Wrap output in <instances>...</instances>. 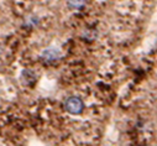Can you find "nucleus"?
I'll list each match as a JSON object with an SVG mask.
<instances>
[{
  "label": "nucleus",
  "instance_id": "1",
  "mask_svg": "<svg viewBox=\"0 0 157 146\" xmlns=\"http://www.w3.org/2000/svg\"><path fill=\"white\" fill-rule=\"evenodd\" d=\"M64 109L72 115H79L84 109V103L79 97L71 95L64 100Z\"/></svg>",
  "mask_w": 157,
  "mask_h": 146
},
{
  "label": "nucleus",
  "instance_id": "2",
  "mask_svg": "<svg viewBox=\"0 0 157 146\" xmlns=\"http://www.w3.org/2000/svg\"><path fill=\"white\" fill-rule=\"evenodd\" d=\"M41 58L45 61V62H56L57 60L61 58V52L58 48H55V47H48L46 50L42 51L41 53Z\"/></svg>",
  "mask_w": 157,
  "mask_h": 146
},
{
  "label": "nucleus",
  "instance_id": "3",
  "mask_svg": "<svg viewBox=\"0 0 157 146\" xmlns=\"http://www.w3.org/2000/svg\"><path fill=\"white\" fill-rule=\"evenodd\" d=\"M67 4H68L69 9L79 10V9L84 8V5L87 4V0H67Z\"/></svg>",
  "mask_w": 157,
  "mask_h": 146
},
{
  "label": "nucleus",
  "instance_id": "4",
  "mask_svg": "<svg viewBox=\"0 0 157 146\" xmlns=\"http://www.w3.org/2000/svg\"><path fill=\"white\" fill-rule=\"evenodd\" d=\"M83 39H86L87 41H93V40H95L97 39V36H98V32H97V30H86L84 32H83Z\"/></svg>",
  "mask_w": 157,
  "mask_h": 146
},
{
  "label": "nucleus",
  "instance_id": "5",
  "mask_svg": "<svg viewBox=\"0 0 157 146\" xmlns=\"http://www.w3.org/2000/svg\"><path fill=\"white\" fill-rule=\"evenodd\" d=\"M38 24V19L36 16H29L25 21V26L26 27H35Z\"/></svg>",
  "mask_w": 157,
  "mask_h": 146
},
{
  "label": "nucleus",
  "instance_id": "6",
  "mask_svg": "<svg viewBox=\"0 0 157 146\" xmlns=\"http://www.w3.org/2000/svg\"><path fill=\"white\" fill-rule=\"evenodd\" d=\"M78 146H87V145H78Z\"/></svg>",
  "mask_w": 157,
  "mask_h": 146
}]
</instances>
